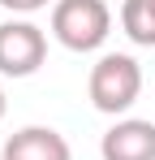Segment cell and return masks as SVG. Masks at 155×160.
<instances>
[{
  "label": "cell",
  "mask_w": 155,
  "mask_h": 160,
  "mask_svg": "<svg viewBox=\"0 0 155 160\" xmlns=\"http://www.w3.org/2000/svg\"><path fill=\"white\" fill-rule=\"evenodd\" d=\"M4 108H9V104H4V87H0V121H4Z\"/></svg>",
  "instance_id": "ba28073f"
},
{
  "label": "cell",
  "mask_w": 155,
  "mask_h": 160,
  "mask_svg": "<svg viewBox=\"0 0 155 160\" xmlns=\"http://www.w3.org/2000/svg\"><path fill=\"white\" fill-rule=\"evenodd\" d=\"M99 156L103 160H155V121L121 117L99 138Z\"/></svg>",
  "instance_id": "277c9868"
},
{
  "label": "cell",
  "mask_w": 155,
  "mask_h": 160,
  "mask_svg": "<svg viewBox=\"0 0 155 160\" xmlns=\"http://www.w3.org/2000/svg\"><path fill=\"white\" fill-rule=\"evenodd\" d=\"M121 30L138 48H155V0H125L121 4Z\"/></svg>",
  "instance_id": "8992f818"
},
{
  "label": "cell",
  "mask_w": 155,
  "mask_h": 160,
  "mask_svg": "<svg viewBox=\"0 0 155 160\" xmlns=\"http://www.w3.org/2000/svg\"><path fill=\"white\" fill-rule=\"evenodd\" d=\"M0 160H73L65 134L52 126H22L17 134L4 138Z\"/></svg>",
  "instance_id": "5b68a950"
},
{
  "label": "cell",
  "mask_w": 155,
  "mask_h": 160,
  "mask_svg": "<svg viewBox=\"0 0 155 160\" xmlns=\"http://www.w3.org/2000/svg\"><path fill=\"white\" fill-rule=\"evenodd\" d=\"M52 0H0V9H9V13H39Z\"/></svg>",
  "instance_id": "52a82bcc"
},
{
  "label": "cell",
  "mask_w": 155,
  "mask_h": 160,
  "mask_svg": "<svg viewBox=\"0 0 155 160\" xmlns=\"http://www.w3.org/2000/svg\"><path fill=\"white\" fill-rule=\"evenodd\" d=\"M43 61H48V35L35 22L26 18L0 22V74L4 78H30L39 74Z\"/></svg>",
  "instance_id": "3957f363"
},
{
  "label": "cell",
  "mask_w": 155,
  "mask_h": 160,
  "mask_svg": "<svg viewBox=\"0 0 155 160\" xmlns=\"http://www.w3.org/2000/svg\"><path fill=\"white\" fill-rule=\"evenodd\" d=\"M52 35L69 52H99L112 35L108 0H56L52 4Z\"/></svg>",
  "instance_id": "6da1fadb"
},
{
  "label": "cell",
  "mask_w": 155,
  "mask_h": 160,
  "mask_svg": "<svg viewBox=\"0 0 155 160\" xmlns=\"http://www.w3.org/2000/svg\"><path fill=\"white\" fill-rule=\"evenodd\" d=\"M86 91H91V104L108 112V117H121L138 104L142 95V69L129 52H103L95 65H91V78H86Z\"/></svg>",
  "instance_id": "7a4b0ae2"
}]
</instances>
